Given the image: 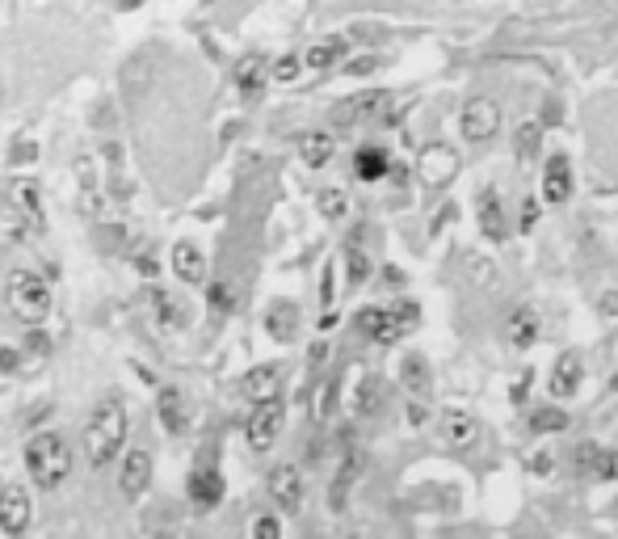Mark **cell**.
<instances>
[{"label":"cell","instance_id":"obj_1","mask_svg":"<svg viewBox=\"0 0 618 539\" xmlns=\"http://www.w3.org/2000/svg\"><path fill=\"white\" fill-rule=\"evenodd\" d=\"M85 459L93 468H106L118 459V451L127 447V405L122 396H106L85 422Z\"/></svg>","mask_w":618,"mask_h":539},{"label":"cell","instance_id":"obj_2","mask_svg":"<svg viewBox=\"0 0 618 539\" xmlns=\"http://www.w3.org/2000/svg\"><path fill=\"white\" fill-rule=\"evenodd\" d=\"M22 459H26V472H30V481L38 489H59L68 481V472H72V447H68V438L59 430L30 434Z\"/></svg>","mask_w":618,"mask_h":539},{"label":"cell","instance_id":"obj_3","mask_svg":"<svg viewBox=\"0 0 618 539\" xmlns=\"http://www.w3.org/2000/svg\"><path fill=\"white\" fill-rule=\"evenodd\" d=\"M354 325H358L362 337H370V342L391 346L421 325V308L412 304V299H400V304H387V308H362Z\"/></svg>","mask_w":618,"mask_h":539},{"label":"cell","instance_id":"obj_4","mask_svg":"<svg viewBox=\"0 0 618 539\" xmlns=\"http://www.w3.org/2000/svg\"><path fill=\"white\" fill-rule=\"evenodd\" d=\"M5 295H9V312L22 325H43L47 316H51V304H55V299H51V283H47L43 274H34V270H13Z\"/></svg>","mask_w":618,"mask_h":539},{"label":"cell","instance_id":"obj_5","mask_svg":"<svg viewBox=\"0 0 618 539\" xmlns=\"http://www.w3.org/2000/svg\"><path fill=\"white\" fill-rule=\"evenodd\" d=\"M286 426V405L282 396H265V401H253V413L244 422V438H249L253 451H270Z\"/></svg>","mask_w":618,"mask_h":539},{"label":"cell","instance_id":"obj_6","mask_svg":"<svg viewBox=\"0 0 618 539\" xmlns=\"http://www.w3.org/2000/svg\"><path fill=\"white\" fill-rule=\"evenodd\" d=\"M391 102H396V97L383 93V89H370V93H358V97H345V102L333 106V123H337V127L383 123V118L391 114Z\"/></svg>","mask_w":618,"mask_h":539},{"label":"cell","instance_id":"obj_7","mask_svg":"<svg viewBox=\"0 0 618 539\" xmlns=\"http://www.w3.org/2000/svg\"><path fill=\"white\" fill-rule=\"evenodd\" d=\"M400 384H404V396H408V422L421 426L425 413H429V392H434L425 354H408L404 358V363H400Z\"/></svg>","mask_w":618,"mask_h":539},{"label":"cell","instance_id":"obj_8","mask_svg":"<svg viewBox=\"0 0 618 539\" xmlns=\"http://www.w3.org/2000/svg\"><path fill=\"white\" fill-rule=\"evenodd\" d=\"M417 177H421L425 190H446L459 177V152L450 144H442V139L438 144H425L421 156H417Z\"/></svg>","mask_w":618,"mask_h":539},{"label":"cell","instance_id":"obj_9","mask_svg":"<svg viewBox=\"0 0 618 539\" xmlns=\"http://www.w3.org/2000/svg\"><path fill=\"white\" fill-rule=\"evenodd\" d=\"M501 127V106L492 97H467L463 110H459V131L471 144H484L488 135H497Z\"/></svg>","mask_w":618,"mask_h":539},{"label":"cell","instance_id":"obj_10","mask_svg":"<svg viewBox=\"0 0 618 539\" xmlns=\"http://www.w3.org/2000/svg\"><path fill=\"white\" fill-rule=\"evenodd\" d=\"M30 518H34V506H30V489L26 485H0V531L5 535H26L30 531Z\"/></svg>","mask_w":618,"mask_h":539},{"label":"cell","instance_id":"obj_11","mask_svg":"<svg viewBox=\"0 0 618 539\" xmlns=\"http://www.w3.org/2000/svg\"><path fill=\"white\" fill-rule=\"evenodd\" d=\"M585 384V354L581 350H564L555 354V367H551V396L555 401H572L576 392Z\"/></svg>","mask_w":618,"mask_h":539},{"label":"cell","instance_id":"obj_12","mask_svg":"<svg viewBox=\"0 0 618 539\" xmlns=\"http://www.w3.org/2000/svg\"><path fill=\"white\" fill-rule=\"evenodd\" d=\"M270 497L282 514H299L303 510V497H307V485H303V472L295 464H278L270 472Z\"/></svg>","mask_w":618,"mask_h":539},{"label":"cell","instance_id":"obj_13","mask_svg":"<svg viewBox=\"0 0 618 539\" xmlns=\"http://www.w3.org/2000/svg\"><path fill=\"white\" fill-rule=\"evenodd\" d=\"M152 468H156V459H152V451L148 447H131L127 455H122V472H118V489L131 497H143L148 493V485H152Z\"/></svg>","mask_w":618,"mask_h":539},{"label":"cell","instance_id":"obj_14","mask_svg":"<svg viewBox=\"0 0 618 539\" xmlns=\"http://www.w3.org/2000/svg\"><path fill=\"white\" fill-rule=\"evenodd\" d=\"M223 493H228V485H223V472L215 464H198L190 472V481H185V497L198 510H215L223 502Z\"/></svg>","mask_w":618,"mask_h":539},{"label":"cell","instance_id":"obj_15","mask_svg":"<svg viewBox=\"0 0 618 539\" xmlns=\"http://www.w3.org/2000/svg\"><path fill=\"white\" fill-rule=\"evenodd\" d=\"M9 207L26 219V228H47V211H43V190H38V182H30V177H13L9 182Z\"/></svg>","mask_w":618,"mask_h":539},{"label":"cell","instance_id":"obj_16","mask_svg":"<svg viewBox=\"0 0 618 539\" xmlns=\"http://www.w3.org/2000/svg\"><path fill=\"white\" fill-rule=\"evenodd\" d=\"M568 198H572V161H568V152H551L543 169V203L564 207Z\"/></svg>","mask_w":618,"mask_h":539},{"label":"cell","instance_id":"obj_17","mask_svg":"<svg viewBox=\"0 0 618 539\" xmlns=\"http://www.w3.org/2000/svg\"><path fill=\"white\" fill-rule=\"evenodd\" d=\"M236 89L249 97V102H261V93L265 85H270V59H265L261 51H249V55H240V64H236Z\"/></svg>","mask_w":618,"mask_h":539},{"label":"cell","instance_id":"obj_18","mask_svg":"<svg viewBox=\"0 0 618 539\" xmlns=\"http://www.w3.org/2000/svg\"><path fill=\"white\" fill-rule=\"evenodd\" d=\"M282 384H286V363H261L240 379V392L249 401H265V396H282Z\"/></svg>","mask_w":618,"mask_h":539},{"label":"cell","instance_id":"obj_19","mask_svg":"<svg viewBox=\"0 0 618 539\" xmlns=\"http://www.w3.org/2000/svg\"><path fill=\"white\" fill-rule=\"evenodd\" d=\"M476 211H480V232L488 236L492 245H501L509 236V219H505V207H501V194L497 190H480Z\"/></svg>","mask_w":618,"mask_h":539},{"label":"cell","instance_id":"obj_20","mask_svg":"<svg viewBox=\"0 0 618 539\" xmlns=\"http://www.w3.org/2000/svg\"><path fill=\"white\" fill-rule=\"evenodd\" d=\"M442 438H446V443L450 447H471V443H476V438H480V422H476V413H471V409H446L442 413Z\"/></svg>","mask_w":618,"mask_h":539},{"label":"cell","instance_id":"obj_21","mask_svg":"<svg viewBox=\"0 0 618 539\" xmlns=\"http://www.w3.org/2000/svg\"><path fill=\"white\" fill-rule=\"evenodd\" d=\"M156 417H160V426L169 434H185V426H190V405H185V392L181 388H160Z\"/></svg>","mask_w":618,"mask_h":539},{"label":"cell","instance_id":"obj_22","mask_svg":"<svg viewBox=\"0 0 618 539\" xmlns=\"http://www.w3.org/2000/svg\"><path fill=\"white\" fill-rule=\"evenodd\" d=\"M505 337H509L513 350L534 346V342H539V312H534L530 304H518L505 316Z\"/></svg>","mask_w":618,"mask_h":539},{"label":"cell","instance_id":"obj_23","mask_svg":"<svg viewBox=\"0 0 618 539\" xmlns=\"http://www.w3.org/2000/svg\"><path fill=\"white\" fill-rule=\"evenodd\" d=\"M265 333H270L274 342H295L299 337V308L291 299H274V304L265 308Z\"/></svg>","mask_w":618,"mask_h":539},{"label":"cell","instance_id":"obj_24","mask_svg":"<svg viewBox=\"0 0 618 539\" xmlns=\"http://www.w3.org/2000/svg\"><path fill=\"white\" fill-rule=\"evenodd\" d=\"M173 274L181 278V283H190V287H202L206 283V257L194 241H177L173 245Z\"/></svg>","mask_w":618,"mask_h":539},{"label":"cell","instance_id":"obj_25","mask_svg":"<svg viewBox=\"0 0 618 539\" xmlns=\"http://www.w3.org/2000/svg\"><path fill=\"white\" fill-rule=\"evenodd\" d=\"M333 152H337V139L328 131H303L299 135V161L307 169H324L328 161H333Z\"/></svg>","mask_w":618,"mask_h":539},{"label":"cell","instance_id":"obj_26","mask_svg":"<svg viewBox=\"0 0 618 539\" xmlns=\"http://www.w3.org/2000/svg\"><path fill=\"white\" fill-rule=\"evenodd\" d=\"M387 173H391V156H387V148H379V144H362V148L354 152V177H358V182H383Z\"/></svg>","mask_w":618,"mask_h":539},{"label":"cell","instance_id":"obj_27","mask_svg":"<svg viewBox=\"0 0 618 539\" xmlns=\"http://www.w3.org/2000/svg\"><path fill=\"white\" fill-rule=\"evenodd\" d=\"M349 55V43L337 34V38H324V43H312L303 55V68H316V72H328V68H337L341 59Z\"/></svg>","mask_w":618,"mask_h":539},{"label":"cell","instance_id":"obj_28","mask_svg":"<svg viewBox=\"0 0 618 539\" xmlns=\"http://www.w3.org/2000/svg\"><path fill=\"white\" fill-rule=\"evenodd\" d=\"M539 148H543V123H522L518 131H513V161H518L522 169H530L534 161H539Z\"/></svg>","mask_w":618,"mask_h":539},{"label":"cell","instance_id":"obj_29","mask_svg":"<svg viewBox=\"0 0 618 539\" xmlns=\"http://www.w3.org/2000/svg\"><path fill=\"white\" fill-rule=\"evenodd\" d=\"M530 430L534 434H560V430H568V413L560 409V405H543V409H534L530 413Z\"/></svg>","mask_w":618,"mask_h":539},{"label":"cell","instance_id":"obj_30","mask_svg":"<svg viewBox=\"0 0 618 539\" xmlns=\"http://www.w3.org/2000/svg\"><path fill=\"white\" fill-rule=\"evenodd\" d=\"M379 396H383L379 379H375V375H362V384H358V392H354V413H358V417H370V413L379 409Z\"/></svg>","mask_w":618,"mask_h":539},{"label":"cell","instance_id":"obj_31","mask_svg":"<svg viewBox=\"0 0 618 539\" xmlns=\"http://www.w3.org/2000/svg\"><path fill=\"white\" fill-rule=\"evenodd\" d=\"M354 476H358V459L345 455V464L337 468V481H333V510H337V514L345 510V497H349V485H354Z\"/></svg>","mask_w":618,"mask_h":539},{"label":"cell","instance_id":"obj_32","mask_svg":"<svg viewBox=\"0 0 618 539\" xmlns=\"http://www.w3.org/2000/svg\"><path fill=\"white\" fill-rule=\"evenodd\" d=\"M316 203H320V215H324V219H333V224H337V219H345V215H349V194H345V190H337V186L320 190V198H316Z\"/></svg>","mask_w":618,"mask_h":539},{"label":"cell","instance_id":"obj_33","mask_svg":"<svg viewBox=\"0 0 618 539\" xmlns=\"http://www.w3.org/2000/svg\"><path fill=\"white\" fill-rule=\"evenodd\" d=\"M345 266H349V274H345V283H349V287H362L366 278H370V257H366L358 245H349V249H345Z\"/></svg>","mask_w":618,"mask_h":539},{"label":"cell","instance_id":"obj_34","mask_svg":"<svg viewBox=\"0 0 618 539\" xmlns=\"http://www.w3.org/2000/svg\"><path fill=\"white\" fill-rule=\"evenodd\" d=\"M299 72H303V55H282L278 64L270 59V81L291 85V81H299Z\"/></svg>","mask_w":618,"mask_h":539},{"label":"cell","instance_id":"obj_35","mask_svg":"<svg viewBox=\"0 0 618 539\" xmlns=\"http://www.w3.org/2000/svg\"><path fill=\"white\" fill-rule=\"evenodd\" d=\"M539 215H543V203L534 194H526L522 198V211H518V228L522 232H534V228H539Z\"/></svg>","mask_w":618,"mask_h":539},{"label":"cell","instance_id":"obj_36","mask_svg":"<svg viewBox=\"0 0 618 539\" xmlns=\"http://www.w3.org/2000/svg\"><path fill=\"white\" fill-rule=\"evenodd\" d=\"M249 535H253V539H278V535H282V523H278L274 514H261V518H253Z\"/></svg>","mask_w":618,"mask_h":539},{"label":"cell","instance_id":"obj_37","mask_svg":"<svg viewBox=\"0 0 618 539\" xmlns=\"http://www.w3.org/2000/svg\"><path fill=\"white\" fill-rule=\"evenodd\" d=\"M152 304H156V312H160V321H164V325H181V312L173 308V299H169V295H160V291H156V295H152Z\"/></svg>","mask_w":618,"mask_h":539},{"label":"cell","instance_id":"obj_38","mask_svg":"<svg viewBox=\"0 0 618 539\" xmlns=\"http://www.w3.org/2000/svg\"><path fill=\"white\" fill-rule=\"evenodd\" d=\"M17 367H22V350H13V346H0V375H13Z\"/></svg>","mask_w":618,"mask_h":539},{"label":"cell","instance_id":"obj_39","mask_svg":"<svg viewBox=\"0 0 618 539\" xmlns=\"http://www.w3.org/2000/svg\"><path fill=\"white\" fill-rule=\"evenodd\" d=\"M526 468H530L534 476H551V451H534V455H526Z\"/></svg>","mask_w":618,"mask_h":539},{"label":"cell","instance_id":"obj_40","mask_svg":"<svg viewBox=\"0 0 618 539\" xmlns=\"http://www.w3.org/2000/svg\"><path fill=\"white\" fill-rule=\"evenodd\" d=\"M530 384H534V371L526 367L518 379H513V405H522V401H526V396H530Z\"/></svg>","mask_w":618,"mask_h":539},{"label":"cell","instance_id":"obj_41","mask_svg":"<svg viewBox=\"0 0 618 539\" xmlns=\"http://www.w3.org/2000/svg\"><path fill=\"white\" fill-rule=\"evenodd\" d=\"M26 350L30 354H47L51 350V342H47V333L38 329V325H30V342H26Z\"/></svg>","mask_w":618,"mask_h":539},{"label":"cell","instance_id":"obj_42","mask_svg":"<svg viewBox=\"0 0 618 539\" xmlns=\"http://www.w3.org/2000/svg\"><path fill=\"white\" fill-rule=\"evenodd\" d=\"M320 304L333 308V266H324V278H320Z\"/></svg>","mask_w":618,"mask_h":539},{"label":"cell","instance_id":"obj_43","mask_svg":"<svg viewBox=\"0 0 618 539\" xmlns=\"http://www.w3.org/2000/svg\"><path fill=\"white\" fill-rule=\"evenodd\" d=\"M345 72H354V76H366V72H375V59L362 55V59H349V68Z\"/></svg>","mask_w":618,"mask_h":539},{"label":"cell","instance_id":"obj_44","mask_svg":"<svg viewBox=\"0 0 618 539\" xmlns=\"http://www.w3.org/2000/svg\"><path fill=\"white\" fill-rule=\"evenodd\" d=\"M211 299H215V308H223V312L232 308V295H228V287H211Z\"/></svg>","mask_w":618,"mask_h":539},{"label":"cell","instance_id":"obj_45","mask_svg":"<svg viewBox=\"0 0 618 539\" xmlns=\"http://www.w3.org/2000/svg\"><path fill=\"white\" fill-rule=\"evenodd\" d=\"M602 316H618V291H606L602 295Z\"/></svg>","mask_w":618,"mask_h":539},{"label":"cell","instance_id":"obj_46","mask_svg":"<svg viewBox=\"0 0 618 539\" xmlns=\"http://www.w3.org/2000/svg\"><path fill=\"white\" fill-rule=\"evenodd\" d=\"M610 514H618V497H614V502H610Z\"/></svg>","mask_w":618,"mask_h":539}]
</instances>
